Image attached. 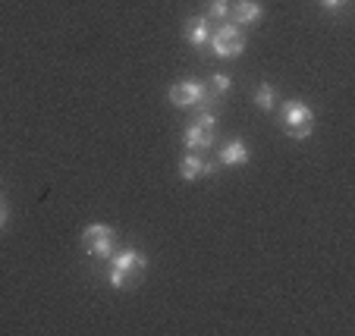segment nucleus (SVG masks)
<instances>
[{"mask_svg": "<svg viewBox=\"0 0 355 336\" xmlns=\"http://www.w3.org/2000/svg\"><path fill=\"white\" fill-rule=\"evenodd\" d=\"M7 223V208H0V227Z\"/></svg>", "mask_w": 355, "mask_h": 336, "instance_id": "obj_15", "label": "nucleus"}, {"mask_svg": "<svg viewBox=\"0 0 355 336\" xmlns=\"http://www.w3.org/2000/svg\"><path fill=\"white\" fill-rule=\"evenodd\" d=\"M220 163L223 167H242V163H248V145L242 139L227 141L220 151Z\"/></svg>", "mask_w": 355, "mask_h": 336, "instance_id": "obj_10", "label": "nucleus"}, {"mask_svg": "<svg viewBox=\"0 0 355 336\" xmlns=\"http://www.w3.org/2000/svg\"><path fill=\"white\" fill-rule=\"evenodd\" d=\"M189 151H208L214 145V129H201V126H186V135H182Z\"/></svg>", "mask_w": 355, "mask_h": 336, "instance_id": "obj_9", "label": "nucleus"}, {"mask_svg": "<svg viewBox=\"0 0 355 336\" xmlns=\"http://www.w3.org/2000/svg\"><path fill=\"white\" fill-rule=\"evenodd\" d=\"M230 16H233L236 26H258L264 19V7L258 0H233Z\"/></svg>", "mask_w": 355, "mask_h": 336, "instance_id": "obj_6", "label": "nucleus"}, {"mask_svg": "<svg viewBox=\"0 0 355 336\" xmlns=\"http://www.w3.org/2000/svg\"><path fill=\"white\" fill-rule=\"evenodd\" d=\"M186 41L192 47H205L211 41V19L208 16H192L186 22Z\"/></svg>", "mask_w": 355, "mask_h": 336, "instance_id": "obj_8", "label": "nucleus"}, {"mask_svg": "<svg viewBox=\"0 0 355 336\" xmlns=\"http://www.w3.org/2000/svg\"><path fill=\"white\" fill-rule=\"evenodd\" d=\"M170 104L173 107H201V104H208V91L195 79L176 82V85H170Z\"/></svg>", "mask_w": 355, "mask_h": 336, "instance_id": "obj_5", "label": "nucleus"}, {"mask_svg": "<svg viewBox=\"0 0 355 336\" xmlns=\"http://www.w3.org/2000/svg\"><path fill=\"white\" fill-rule=\"evenodd\" d=\"M211 51H214L217 57H239L242 51H245V35L239 32V26H230V19L227 22H220L217 26V32H211Z\"/></svg>", "mask_w": 355, "mask_h": 336, "instance_id": "obj_4", "label": "nucleus"}, {"mask_svg": "<svg viewBox=\"0 0 355 336\" xmlns=\"http://www.w3.org/2000/svg\"><path fill=\"white\" fill-rule=\"evenodd\" d=\"M321 3H324V7H327V10H340L343 3H346V0H321Z\"/></svg>", "mask_w": 355, "mask_h": 336, "instance_id": "obj_14", "label": "nucleus"}, {"mask_svg": "<svg viewBox=\"0 0 355 336\" xmlns=\"http://www.w3.org/2000/svg\"><path fill=\"white\" fill-rule=\"evenodd\" d=\"M211 88H214V94H227L233 88V82H230L227 73H214L211 76Z\"/></svg>", "mask_w": 355, "mask_h": 336, "instance_id": "obj_13", "label": "nucleus"}, {"mask_svg": "<svg viewBox=\"0 0 355 336\" xmlns=\"http://www.w3.org/2000/svg\"><path fill=\"white\" fill-rule=\"evenodd\" d=\"M280 126L289 139H309L311 129H315V110L305 101L293 98V101H286L280 110Z\"/></svg>", "mask_w": 355, "mask_h": 336, "instance_id": "obj_2", "label": "nucleus"}, {"mask_svg": "<svg viewBox=\"0 0 355 336\" xmlns=\"http://www.w3.org/2000/svg\"><path fill=\"white\" fill-rule=\"evenodd\" d=\"M214 163L211 161H205V157L198 154V151H189L186 157H182V163H180V176L186 182H192V179H198V176H214Z\"/></svg>", "mask_w": 355, "mask_h": 336, "instance_id": "obj_7", "label": "nucleus"}, {"mask_svg": "<svg viewBox=\"0 0 355 336\" xmlns=\"http://www.w3.org/2000/svg\"><path fill=\"white\" fill-rule=\"evenodd\" d=\"M148 267V258L139 249H123L110 255V267H107V283L114 290H126L132 280H139Z\"/></svg>", "mask_w": 355, "mask_h": 336, "instance_id": "obj_1", "label": "nucleus"}, {"mask_svg": "<svg viewBox=\"0 0 355 336\" xmlns=\"http://www.w3.org/2000/svg\"><path fill=\"white\" fill-rule=\"evenodd\" d=\"M208 19L227 22V19H230V0H211V7H208Z\"/></svg>", "mask_w": 355, "mask_h": 336, "instance_id": "obj_12", "label": "nucleus"}, {"mask_svg": "<svg viewBox=\"0 0 355 336\" xmlns=\"http://www.w3.org/2000/svg\"><path fill=\"white\" fill-rule=\"evenodd\" d=\"M114 245H116V233L110 227H104V223H88L82 229V249L92 258H110Z\"/></svg>", "mask_w": 355, "mask_h": 336, "instance_id": "obj_3", "label": "nucleus"}, {"mask_svg": "<svg viewBox=\"0 0 355 336\" xmlns=\"http://www.w3.org/2000/svg\"><path fill=\"white\" fill-rule=\"evenodd\" d=\"M274 101H277V88L270 85V82H261V85L255 88V104L261 110H270L274 107Z\"/></svg>", "mask_w": 355, "mask_h": 336, "instance_id": "obj_11", "label": "nucleus"}]
</instances>
